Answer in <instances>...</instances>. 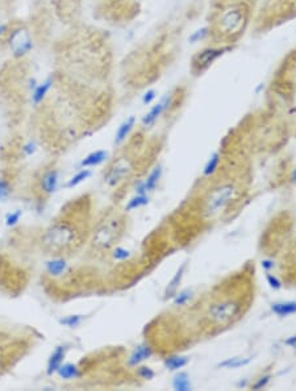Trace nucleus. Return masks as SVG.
<instances>
[{
    "label": "nucleus",
    "mask_w": 296,
    "mask_h": 391,
    "mask_svg": "<svg viewBox=\"0 0 296 391\" xmlns=\"http://www.w3.org/2000/svg\"><path fill=\"white\" fill-rule=\"evenodd\" d=\"M74 240V230L66 224H55L46 230L43 244L50 252H61L66 249Z\"/></svg>",
    "instance_id": "nucleus-1"
},
{
    "label": "nucleus",
    "mask_w": 296,
    "mask_h": 391,
    "mask_svg": "<svg viewBox=\"0 0 296 391\" xmlns=\"http://www.w3.org/2000/svg\"><path fill=\"white\" fill-rule=\"evenodd\" d=\"M240 311L241 306L234 300H221L209 307L208 318L213 324L227 325L237 318Z\"/></svg>",
    "instance_id": "nucleus-2"
},
{
    "label": "nucleus",
    "mask_w": 296,
    "mask_h": 391,
    "mask_svg": "<svg viewBox=\"0 0 296 391\" xmlns=\"http://www.w3.org/2000/svg\"><path fill=\"white\" fill-rule=\"evenodd\" d=\"M229 46H223V48H216V46H207L202 49L192 58V73L193 74H203L204 71L209 69L212 65L218 61L219 58L223 57L227 52H229Z\"/></svg>",
    "instance_id": "nucleus-3"
},
{
    "label": "nucleus",
    "mask_w": 296,
    "mask_h": 391,
    "mask_svg": "<svg viewBox=\"0 0 296 391\" xmlns=\"http://www.w3.org/2000/svg\"><path fill=\"white\" fill-rule=\"evenodd\" d=\"M236 194V187L232 183L219 186L211 194L208 195L206 200V212L208 215L219 212L221 208L227 206Z\"/></svg>",
    "instance_id": "nucleus-4"
},
{
    "label": "nucleus",
    "mask_w": 296,
    "mask_h": 391,
    "mask_svg": "<svg viewBox=\"0 0 296 391\" xmlns=\"http://www.w3.org/2000/svg\"><path fill=\"white\" fill-rule=\"evenodd\" d=\"M8 45L9 49L12 50V54L17 58L29 53L33 48V43H32V38L29 36V32L24 28H17L9 34Z\"/></svg>",
    "instance_id": "nucleus-5"
},
{
    "label": "nucleus",
    "mask_w": 296,
    "mask_h": 391,
    "mask_svg": "<svg viewBox=\"0 0 296 391\" xmlns=\"http://www.w3.org/2000/svg\"><path fill=\"white\" fill-rule=\"evenodd\" d=\"M244 13L239 8H230L221 15L220 17V29L223 33L233 34L240 31L244 23Z\"/></svg>",
    "instance_id": "nucleus-6"
},
{
    "label": "nucleus",
    "mask_w": 296,
    "mask_h": 391,
    "mask_svg": "<svg viewBox=\"0 0 296 391\" xmlns=\"http://www.w3.org/2000/svg\"><path fill=\"white\" fill-rule=\"evenodd\" d=\"M172 102H174V95L172 94L165 95V96H163L162 99L155 104V106L151 107L150 111H149V112L142 118V125L146 128L154 125L158 119H160L161 116L166 112L170 107H171Z\"/></svg>",
    "instance_id": "nucleus-7"
},
{
    "label": "nucleus",
    "mask_w": 296,
    "mask_h": 391,
    "mask_svg": "<svg viewBox=\"0 0 296 391\" xmlns=\"http://www.w3.org/2000/svg\"><path fill=\"white\" fill-rule=\"evenodd\" d=\"M130 171V166L127 161H119L115 166L112 167L111 171L107 177V182L109 186H115L120 182L121 179L125 178Z\"/></svg>",
    "instance_id": "nucleus-8"
},
{
    "label": "nucleus",
    "mask_w": 296,
    "mask_h": 391,
    "mask_svg": "<svg viewBox=\"0 0 296 391\" xmlns=\"http://www.w3.org/2000/svg\"><path fill=\"white\" fill-rule=\"evenodd\" d=\"M116 230H117V228L115 229V224H113V223L103 225V227L97 230L96 241H95V244H96V245L103 246V248L104 246H106V248L107 246H109L112 244V240L115 239Z\"/></svg>",
    "instance_id": "nucleus-9"
},
{
    "label": "nucleus",
    "mask_w": 296,
    "mask_h": 391,
    "mask_svg": "<svg viewBox=\"0 0 296 391\" xmlns=\"http://www.w3.org/2000/svg\"><path fill=\"white\" fill-rule=\"evenodd\" d=\"M65 356H66V346H57L54 349V352L50 355L48 361V369H46V373L49 376H52L53 373H57V370L60 369V366L62 365L65 360Z\"/></svg>",
    "instance_id": "nucleus-10"
},
{
    "label": "nucleus",
    "mask_w": 296,
    "mask_h": 391,
    "mask_svg": "<svg viewBox=\"0 0 296 391\" xmlns=\"http://www.w3.org/2000/svg\"><path fill=\"white\" fill-rule=\"evenodd\" d=\"M58 178H60V177H58L57 170H48L43 175V178H41V190L48 195L53 194V192L57 190Z\"/></svg>",
    "instance_id": "nucleus-11"
},
{
    "label": "nucleus",
    "mask_w": 296,
    "mask_h": 391,
    "mask_svg": "<svg viewBox=\"0 0 296 391\" xmlns=\"http://www.w3.org/2000/svg\"><path fill=\"white\" fill-rule=\"evenodd\" d=\"M136 125V118L134 116H129L127 120L121 123L120 127H119L117 132L115 134V144L116 145H121V144L124 143L127 137L129 136V133L132 132L133 127Z\"/></svg>",
    "instance_id": "nucleus-12"
},
{
    "label": "nucleus",
    "mask_w": 296,
    "mask_h": 391,
    "mask_svg": "<svg viewBox=\"0 0 296 391\" xmlns=\"http://www.w3.org/2000/svg\"><path fill=\"white\" fill-rule=\"evenodd\" d=\"M151 348L149 345H139L133 350V353L130 355L129 360H128V365L129 366H137L139 364H141L142 361L148 360L151 356Z\"/></svg>",
    "instance_id": "nucleus-13"
},
{
    "label": "nucleus",
    "mask_w": 296,
    "mask_h": 391,
    "mask_svg": "<svg viewBox=\"0 0 296 391\" xmlns=\"http://www.w3.org/2000/svg\"><path fill=\"white\" fill-rule=\"evenodd\" d=\"M185 270H186V264H183L178 269L175 276L172 277V279L169 282V285H167L166 287V291H165V298H166V299L175 297L176 291H178L179 285H181L182 279H183V276H185Z\"/></svg>",
    "instance_id": "nucleus-14"
},
{
    "label": "nucleus",
    "mask_w": 296,
    "mask_h": 391,
    "mask_svg": "<svg viewBox=\"0 0 296 391\" xmlns=\"http://www.w3.org/2000/svg\"><path fill=\"white\" fill-rule=\"evenodd\" d=\"M108 157V153L106 150H95L90 153L86 158H83L81 162V167H95L103 164Z\"/></svg>",
    "instance_id": "nucleus-15"
},
{
    "label": "nucleus",
    "mask_w": 296,
    "mask_h": 391,
    "mask_svg": "<svg viewBox=\"0 0 296 391\" xmlns=\"http://www.w3.org/2000/svg\"><path fill=\"white\" fill-rule=\"evenodd\" d=\"M53 85V81L50 78H48L46 81H44L43 83L36 86V88L33 90V94H32V102H33L34 106H38L44 99H45L46 94L49 92L50 87Z\"/></svg>",
    "instance_id": "nucleus-16"
},
{
    "label": "nucleus",
    "mask_w": 296,
    "mask_h": 391,
    "mask_svg": "<svg viewBox=\"0 0 296 391\" xmlns=\"http://www.w3.org/2000/svg\"><path fill=\"white\" fill-rule=\"evenodd\" d=\"M272 312L275 315L284 318V316L295 315L296 314V302H279V303H274L271 307Z\"/></svg>",
    "instance_id": "nucleus-17"
},
{
    "label": "nucleus",
    "mask_w": 296,
    "mask_h": 391,
    "mask_svg": "<svg viewBox=\"0 0 296 391\" xmlns=\"http://www.w3.org/2000/svg\"><path fill=\"white\" fill-rule=\"evenodd\" d=\"M66 261H65L64 258H53V260L46 262V270H48V273L55 277L64 274V271L66 270Z\"/></svg>",
    "instance_id": "nucleus-18"
},
{
    "label": "nucleus",
    "mask_w": 296,
    "mask_h": 391,
    "mask_svg": "<svg viewBox=\"0 0 296 391\" xmlns=\"http://www.w3.org/2000/svg\"><path fill=\"white\" fill-rule=\"evenodd\" d=\"M188 361H190V358L186 357V356H171V357H167L165 360V366H166V369L175 372V370L185 367L188 364Z\"/></svg>",
    "instance_id": "nucleus-19"
},
{
    "label": "nucleus",
    "mask_w": 296,
    "mask_h": 391,
    "mask_svg": "<svg viewBox=\"0 0 296 391\" xmlns=\"http://www.w3.org/2000/svg\"><path fill=\"white\" fill-rule=\"evenodd\" d=\"M251 357H232L228 358V360L223 361L219 364V367H227V369H239V367L246 366L248 364H250Z\"/></svg>",
    "instance_id": "nucleus-20"
},
{
    "label": "nucleus",
    "mask_w": 296,
    "mask_h": 391,
    "mask_svg": "<svg viewBox=\"0 0 296 391\" xmlns=\"http://www.w3.org/2000/svg\"><path fill=\"white\" fill-rule=\"evenodd\" d=\"M172 387L174 390L178 391H188L191 390V382L190 377L187 373H178L174 377V381H172Z\"/></svg>",
    "instance_id": "nucleus-21"
},
{
    "label": "nucleus",
    "mask_w": 296,
    "mask_h": 391,
    "mask_svg": "<svg viewBox=\"0 0 296 391\" xmlns=\"http://www.w3.org/2000/svg\"><path fill=\"white\" fill-rule=\"evenodd\" d=\"M209 34H211V28L209 27H200V28H198V29H195V31H193L192 33L188 36V43L192 44V45H195V44H199V43H202V41H204V40L208 38Z\"/></svg>",
    "instance_id": "nucleus-22"
},
{
    "label": "nucleus",
    "mask_w": 296,
    "mask_h": 391,
    "mask_svg": "<svg viewBox=\"0 0 296 391\" xmlns=\"http://www.w3.org/2000/svg\"><path fill=\"white\" fill-rule=\"evenodd\" d=\"M58 376L64 379H74L79 376V370L76 365L74 364H65L61 365L60 369L57 370Z\"/></svg>",
    "instance_id": "nucleus-23"
},
{
    "label": "nucleus",
    "mask_w": 296,
    "mask_h": 391,
    "mask_svg": "<svg viewBox=\"0 0 296 391\" xmlns=\"http://www.w3.org/2000/svg\"><path fill=\"white\" fill-rule=\"evenodd\" d=\"M161 177H162V169H161V166H157L154 170H153V171H151L150 174H149L148 178H146V181L144 182L145 183L146 191H153V190L157 187Z\"/></svg>",
    "instance_id": "nucleus-24"
},
{
    "label": "nucleus",
    "mask_w": 296,
    "mask_h": 391,
    "mask_svg": "<svg viewBox=\"0 0 296 391\" xmlns=\"http://www.w3.org/2000/svg\"><path fill=\"white\" fill-rule=\"evenodd\" d=\"M220 154L219 153H213L211 155V158L208 160V162L204 166V170H203V174L204 177H211L212 174H215V171L218 170L219 165H220Z\"/></svg>",
    "instance_id": "nucleus-25"
},
{
    "label": "nucleus",
    "mask_w": 296,
    "mask_h": 391,
    "mask_svg": "<svg viewBox=\"0 0 296 391\" xmlns=\"http://www.w3.org/2000/svg\"><path fill=\"white\" fill-rule=\"evenodd\" d=\"M91 175V171L87 169H83L81 170L78 174H75V175L73 177V178L70 179L69 182H67L66 187L67 188H73V187H76V186L79 185V183H82L83 181H86V179L88 178V177Z\"/></svg>",
    "instance_id": "nucleus-26"
},
{
    "label": "nucleus",
    "mask_w": 296,
    "mask_h": 391,
    "mask_svg": "<svg viewBox=\"0 0 296 391\" xmlns=\"http://www.w3.org/2000/svg\"><path fill=\"white\" fill-rule=\"evenodd\" d=\"M149 203V198L146 195H139L137 194L136 197L132 198L129 200V203L127 206V211H132V209H137L140 207L145 206V204Z\"/></svg>",
    "instance_id": "nucleus-27"
},
{
    "label": "nucleus",
    "mask_w": 296,
    "mask_h": 391,
    "mask_svg": "<svg viewBox=\"0 0 296 391\" xmlns=\"http://www.w3.org/2000/svg\"><path fill=\"white\" fill-rule=\"evenodd\" d=\"M82 320H83V315H70V316H66V318L61 319L60 323L62 325H65V327L74 328V327H78V325L82 323Z\"/></svg>",
    "instance_id": "nucleus-28"
},
{
    "label": "nucleus",
    "mask_w": 296,
    "mask_h": 391,
    "mask_svg": "<svg viewBox=\"0 0 296 391\" xmlns=\"http://www.w3.org/2000/svg\"><path fill=\"white\" fill-rule=\"evenodd\" d=\"M191 298V290H183L178 294L176 292L175 297H174V304L175 306H185Z\"/></svg>",
    "instance_id": "nucleus-29"
},
{
    "label": "nucleus",
    "mask_w": 296,
    "mask_h": 391,
    "mask_svg": "<svg viewBox=\"0 0 296 391\" xmlns=\"http://www.w3.org/2000/svg\"><path fill=\"white\" fill-rule=\"evenodd\" d=\"M137 376H139L140 378L146 379V381H149V379L154 378L155 373H154V372H153V370L150 369V367H148V366H140V367H137Z\"/></svg>",
    "instance_id": "nucleus-30"
},
{
    "label": "nucleus",
    "mask_w": 296,
    "mask_h": 391,
    "mask_svg": "<svg viewBox=\"0 0 296 391\" xmlns=\"http://www.w3.org/2000/svg\"><path fill=\"white\" fill-rule=\"evenodd\" d=\"M22 215H23V212L20 211V209H16L15 212L9 213V215L7 216V219H6L7 227H13V225L17 224L18 220H20V218H22Z\"/></svg>",
    "instance_id": "nucleus-31"
},
{
    "label": "nucleus",
    "mask_w": 296,
    "mask_h": 391,
    "mask_svg": "<svg viewBox=\"0 0 296 391\" xmlns=\"http://www.w3.org/2000/svg\"><path fill=\"white\" fill-rule=\"evenodd\" d=\"M9 194H11V186H9V183L7 181H4V179H0V200L2 202L6 200L9 197Z\"/></svg>",
    "instance_id": "nucleus-32"
},
{
    "label": "nucleus",
    "mask_w": 296,
    "mask_h": 391,
    "mask_svg": "<svg viewBox=\"0 0 296 391\" xmlns=\"http://www.w3.org/2000/svg\"><path fill=\"white\" fill-rule=\"evenodd\" d=\"M270 379H271L270 376L261 377V378H258L257 381L251 385V388H253V390H261V388H263L265 386H267V383L270 382Z\"/></svg>",
    "instance_id": "nucleus-33"
},
{
    "label": "nucleus",
    "mask_w": 296,
    "mask_h": 391,
    "mask_svg": "<svg viewBox=\"0 0 296 391\" xmlns=\"http://www.w3.org/2000/svg\"><path fill=\"white\" fill-rule=\"evenodd\" d=\"M155 97H157V91L151 88V90H148L145 94L142 95V103L145 104V106H148V104H151L154 102Z\"/></svg>",
    "instance_id": "nucleus-34"
},
{
    "label": "nucleus",
    "mask_w": 296,
    "mask_h": 391,
    "mask_svg": "<svg viewBox=\"0 0 296 391\" xmlns=\"http://www.w3.org/2000/svg\"><path fill=\"white\" fill-rule=\"evenodd\" d=\"M266 279H267V283L270 285V287L274 288V290H279V288L282 287L281 281H279V279L275 276H272V274H269V276L266 277Z\"/></svg>",
    "instance_id": "nucleus-35"
},
{
    "label": "nucleus",
    "mask_w": 296,
    "mask_h": 391,
    "mask_svg": "<svg viewBox=\"0 0 296 391\" xmlns=\"http://www.w3.org/2000/svg\"><path fill=\"white\" fill-rule=\"evenodd\" d=\"M113 257H115L116 260L124 261L129 257V252H128L127 249L124 248H116L115 252H113Z\"/></svg>",
    "instance_id": "nucleus-36"
},
{
    "label": "nucleus",
    "mask_w": 296,
    "mask_h": 391,
    "mask_svg": "<svg viewBox=\"0 0 296 391\" xmlns=\"http://www.w3.org/2000/svg\"><path fill=\"white\" fill-rule=\"evenodd\" d=\"M33 152H34V144L33 143H28L27 145L24 146V153L27 155H30Z\"/></svg>",
    "instance_id": "nucleus-37"
},
{
    "label": "nucleus",
    "mask_w": 296,
    "mask_h": 391,
    "mask_svg": "<svg viewBox=\"0 0 296 391\" xmlns=\"http://www.w3.org/2000/svg\"><path fill=\"white\" fill-rule=\"evenodd\" d=\"M262 267L265 270L272 269V267H274V262H272V261H270V260H263L262 261Z\"/></svg>",
    "instance_id": "nucleus-38"
},
{
    "label": "nucleus",
    "mask_w": 296,
    "mask_h": 391,
    "mask_svg": "<svg viewBox=\"0 0 296 391\" xmlns=\"http://www.w3.org/2000/svg\"><path fill=\"white\" fill-rule=\"evenodd\" d=\"M286 345L291 346V348H296V335L295 336H291L290 339L286 340Z\"/></svg>",
    "instance_id": "nucleus-39"
},
{
    "label": "nucleus",
    "mask_w": 296,
    "mask_h": 391,
    "mask_svg": "<svg viewBox=\"0 0 296 391\" xmlns=\"http://www.w3.org/2000/svg\"><path fill=\"white\" fill-rule=\"evenodd\" d=\"M263 90H265V85H263V83H258L257 87L254 88V92H255V94L258 95V94H261V92H262Z\"/></svg>",
    "instance_id": "nucleus-40"
},
{
    "label": "nucleus",
    "mask_w": 296,
    "mask_h": 391,
    "mask_svg": "<svg viewBox=\"0 0 296 391\" xmlns=\"http://www.w3.org/2000/svg\"><path fill=\"white\" fill-rule=\"evenodd\" d=\"M6 29H7L6 25H0V34H3L4 32H6Z\"/></svg>",
    "instance_id": "nucleus-41"
},
{
    "label": "nucleus",
    "mask_w": 296,
    "mask_h": 391,
    "mask_svg": "<svg viewBox=\"0 0 296 391\" xmlns=\"http://www.w3.org/2000/svg\"><path fill=\"white\" fill-rule=\"evenodd\" d=\"M292 178H293V182L296 183V169H295V171H293V175H292Z\"/></svg>",
    "instance_id": "nucleus-42"
}]
</instances>
